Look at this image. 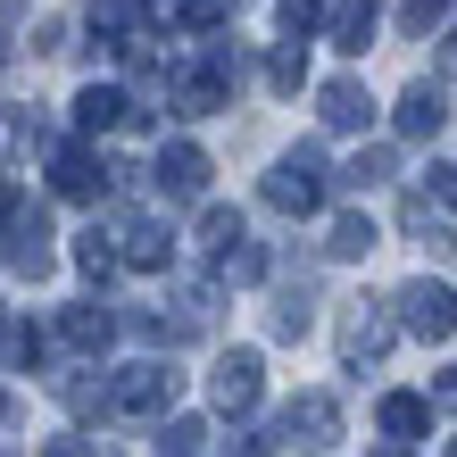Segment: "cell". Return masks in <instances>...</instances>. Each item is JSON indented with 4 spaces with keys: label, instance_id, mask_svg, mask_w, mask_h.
Masks as SVG:
<instances>
[{
    "label": "cell",
    "instance_id": "5",
    "mask_svg": "<svg viewBox=\"0 0 457 457\" xmlns=\"http://www.w3.org/2000/svg\"><path fill=\"white\" fill-rule=\"evenodd\" d=\"M391 341H399V316L391 308H374V300H358L341 316V366L349 374H366V366H383L391 358Z\"/></svg>",
    "mask_w": 457,
    "mask_h": 457
},
{
    "label": "cell",
    "instance_id": "9",
    "mask_svg": "<svg viewBox=\"0 0 457 457\" xmlns=\"http://www.w3.org/2000/svg\"><path fill=\"white\" fill-rule=\"evenodd\" d=\"M150 183H158L167 200H208V150L167 142V150H158V167H150Z\"/></svg>",
    "mask_w": 457,
    "mask_h": 457
},
{
    "label": "cell",
    "instance_id": "35",
    "mask_svg": "<svg viewBox=\"0 0 457 457\" xmlns=\"http://www.w3.org/2000/svg\"><path fill=\"white\" fill-rule=\"evenodd\" d=\"M449 457H457V433H449Z\"/></svg>",
    "mask_w": 457,
    "mask_h": 457
},
{
    "label": "cell",
    "instance_id": "30",
    "mask_svg": "<svg viewBox=\"0 0 457 457\" xmlns=\"http://www.w3.org/2000/svg\"><path fill=\"white\" fill-rule=\"evenodd\" d=\"M433 200H441V208H457V158H449V167H433Z\"/></svg>",
    "mask_w": 457,
    "mask_h": 457
},
{
    "label": "cell",
    "instance_id": "6",
    "mask_svg": "<svg viewBox=\"0 0 457 457\" xmlns=\"http://www.w3.org/2000/svg\"><path fill=\"white\" fill-rule=\"evenodd\" d=\"M275 433L291 449H308V457H325L341 441V408H333V391H300V399H283V416H275Z\"/></svg>",
    "mask_w": 457,
    "mask_h": 457
},
{
    "label": "cell",
    "instance_id": "18",
    "mask_svg": "<svg viewBox=\"0 0 457 457\" xmlns=\"http://www.w3.org/2000/svg\"><path fill=\"white\" fill-rule=\"evenodd\" d=\"M374 241H383V233H374V217H358V208H349V217H333V233H325V250H333V258H366Z\"/></svg>",
    "mask_w": 457,
    "mask_h": 457
},
{
    "label": "cell",
    "instance_id": "24",
    "mask_svg": "<svg viewBox=\"0 0 457 457\" xmlns=\"http://www.w3.org/2000/svg\"><path fill=\"white\" fill-rule=\"evenodd\" d=\"M59 399L75 416H100V408H109V383H92V366H75V374H59Z\"/></svg>",
    "mask_w": 457,
    "mask_h": 457
},
{
    "label": "cell",
    "instance_id": "12",
    "mask_svg": "<svg viewBox=\"0 0 457 457\" xmlns=\"http://www.w3.org/2000/svg\"><path fill=\"white\" fill-rule=\"evenodd\" d=\"M374 25H383V17H374V0H341V9L325 17V34H333L341 59H366V50H374Z\"/></svg>",
    "mask_w": 457,
    "mask_h": 457
},
{
    "label": "cell",
    "instance_id": "29",
    "mask_svg": "<svg viewBox=\"0 0 457 457\" xmlns=\"http://www.w3.org/2000/svg\"><path fill=\"white\" fill-rule=\"evenodd\" d=\"M316 25H325V0H283V34H316Z\"/></svg>",
    "mask_w": 457,
    "mask_h": 457
},
{
    "label": "cell",
    "instance_id": "10",
    "mask_svg": "<svg viewBox=\"0 0 457 457\" xmlns=\"http://www.w3.org/2000/svg\"><path fill=\"white\" fill-rule=\"evenodd\" d=\"M75 125H84V133L142 125V100H133V92H117V84H84V92H75Z\"/></svg>",
    "mask_w": 457,
    "mask_h": 457
},
{
    "label": "cell",
    "instance_id": "1",
    "mask_svg": "<svg viewBox=\"0 0 457 457\" xmlns=\"http://www.w3.org/2000/svg\"><path fill=\"white\" fill-rule=\"evenodd\" d=\"M175 391H183V374L167 358H142V366H125L117 383H109V416H167Z\"/></svg>",
    "mask_w": 457,
    "mask_h": 457
},
{
    "label": "cell",
    "instance_id": "19",
    "mask_svg": "<svg viewBox=\"0 0 457 457\" xmlns=\"http://www.w3.org/2000/svg\"><path fill=\"white\" fill-rule=\"evenodd\" d=\"M266 84H275V92H300L308 84V42L300 34H283V50L266 59Z\"/></svg>",
    "mask_w": 457,
    "mask_h": 457
},
{
    "label": "cell",
    "instance_id": "8",
    "mask_svg": "<svg viewBox=\"0 0 457 457\" xmlns=\"http://www.w3.org/2000/svg\"><path fill=\"white\" fill-rule=\"evenodd\" d=\"M109 241H117V258H125V266H142V275H158V266L175 258V233L158 225V217H117Z\"/></svg>",
    "mask_w": 457,
    "mask_h": 457
},
{
    "label": "cell",
    "instance_id": "4",
    "mask_svg": "<svg viewBox=\"0 0 457 457\" xmlns=\"http://www.w3.org/2000/svg\"><path fill=\"white\" fill-rule=\"evenodd\" d=\"M266 208H275V217H316V208H325V158L291 150L283 167L266 175Z\"/></svg>",
    "mask_w": 457,
    "mask_h": 457
},
{
    "label": "cell",
    "instance_id": "15",
    "mask_svg": "<svg viewBox=\"0 0 457 457\" xmlns=\"http://www.w3.org/2000/svg\"><path fill=\"white\" fill-rule=\"evenodd\" d=\"M374 424H383L391 441H416L424 424H433V399H424V391H391L383 408H374Z\"/></svg>",
    "mask_w": 457,
    "mask_h": 457
},
{
    "label": "cell",
    "instance_id": "34",
    "mask_svg": "<svg viewBox=\"0 0 457 457\" xmlns=\"http://www.w3.org/2000/svg\"><path fill=\"white\" fill-rule=\"evenodd\" d=\"M9 416H17V399H9V391H0V424H9Z\"/></svg>",
    "mask_w": 457,
    "mask_h": 457
},
{
    "label": "cell",
    "instance_id": "33",
    "mask_svg": "<svg viewBox=\"0 0 457 457\" xmlns=\"http://www.w3.org/2000/svg\"><path fill=\"white\" fill-rule=\"evenodd\" d=\"M374 457H416V449H408V441H391V449H374Z\"/></svg>",
    "mask_w": 457,
    "mask_h": 457
},
{
    "label": "cell",
    "instance_id": "31",
    "mask_svg": "<svg viewBox=\"0 0 457 457\" xmlns=\"http://www.w3.org/2000/svg\"><path fill=\"white\" fill-rule=\"evenodd\" d=\"M42 457H109V449H100V441H50Z\"/></svg>",
    "mask_w": 457,
    "mask_h": 457
},
{
    "label": "cell",
    "instance_id": "28",
    "mask_svg": "<svg viewBox=\"0 0 457 457\" xmlns=\"http://www.w3.org/2000/svg\"><path fill=\"white\" fill-rule=\"evenodd\" d=\"M200 241H208V250H233V241H241V217H233V208H200Z\"/></svg>",
    "mask_w": 457,
    "mask_h": 457
},
{
    "label": "cell",
    "instance_id": "21",
    "mask_svg": "<svg viewBox=\"0 0 457 457\" xmlns=\"http://www.w3.org/2000/svg\"><path fill=\"white\" fill-rule=\"evenodd\" d=\"M308 316H316V291H308V283L275 291V333H283V341H300V333H308Z\"/></svg>",
    "mask_w": 457,
    "mask_h": 457
},
{
    "label": "cell",
    "instance_id": "11",
    "mask_svg": "<svg viewBox=\"0 0 457 457\" xmlns=\"http://www.w3.org/2000/svg\"><path fill=\"white\" fill-rule=\"evenodd\" d=\"M316 117H325L333 133H366V125H374V92L341 75V84H325V92H316Z\"/></svg>",
    "mask_w": 457,
    "mask_h": 457
},
{
    "label": "cell",
    "instance_id": "7",
    "mask_svg": "<svg viewBox=\"0 0 457 457\" xmlns=\"http://www.w3.org/2000/svg\"><path fill=\"white\" fill-rule=\"evenodd\" d=\"M208 391H217V408H225V416H250L258 399H266V366H258V349H225L217 374H208Z\"/></svg>",
    "mask_w": 457,
    "mask_h": 457
},
{
    "label": "cell",
    "instance_id": "14",
    "mask_svg": "<svg viewBox=\"0 0 457 457\" xmlns=\"http://www.w3.org/2000/svg\"><path fill=\"white\" fill-rule=\"evenodd\" d=\"M59 333H67L75 349H84V358H100V349L117 341V316H109V308H92V300H75V308L59 316Z\"/></svg>",
    "mask_w": 457,
    "mask_h": 457
},
{
    "label": "cell",
    "instance_id": "20",
    "mask_svg": "<svg viewBox=\"0 0 457 457\" xmlns=\"http://www.w3.org/2000/svg\"><path fill=\"white\" fill-rule=\"evenodd\" d=\"M391 175H399L391 150H358V158L341 167V192H374V183H391Z\"/></svg>",
    "mask_w": 457,
    "mask_h": 457
},
{
    "label": "cell",
    "instance_id": "26",
    "mask_svg": "<svg viewBox=\"0 0 457 457\" xmlns=\"http://www.w3.org/2000/svg\"><path fill=\"white\" fill-rule=\"evenodd\" d=\"M399 225H408L424 250H449V225H441V208H433V200H408V208H399Z\"/></svg>",
    "mask_w": 457,
    "mask_h": 457
},
{
    "label": "cell",
    "instance_id": "16",
    "mask_svg": "<svg viewBox=\"0 0 457 457\" xmlns=\"http://www.w3.org/2000/svg\"><path fill=\"white\" fill-rule=\"evenodd\" d=\"M133 17H142V0H84V25L100 34V50H125L133 42Z\"/></svg>",
    "mask_w": 457,
    "mask_h": 457
},
{
    "label": "cell",
    "instance_id": "13",
    "mask_svg": "<svg viewBox=\"0 0 457 457\" xmlns=\"http://www.w3.org/2000/svg\"><path fill=\"white\" fill-rule=\"evenodd\" d=\"M441 125H449L441 84H408V92H399V133H408V142H433Z\"/></svg>",
    "mask_w": 457,
    "mask_h": 457
},
{
    "label": "cell",
    "instance_id": "22",
    "mask_svg": "<svg viewBox=\"0 0 457 457\" xmlns=\"http://www.w3.org/2000/svg\"><path fill=\"white\" fill-rule=\"evenodd\" d=\"M217 275H225V283H266V250H258L250 233H241L233 250H217Z\"/></svg>",
    "mask_w": 457,
    "mask_h": 457
},
{
    "label": "cell",
    "instance_id": "25",
    "mask_svg": "<svg viewBox=\"0 0 457 457\" xmlns=\"http://www.w3.org/2000/svg\"><path fill=\"white\" fill-rule=\"evenodd\" d=\"M200 449H208V424H200V416L158 424V457H200Z\"/></svg>",
    "mask_w": 457,
    "mask_h": 457
},
{
    "label": "cell",
    "instance_id": "2",
    "mask_svg": "<svg viewBox=\"0 0 457 457\" xmlns=\"http://www.w3.org/2000/svg\"><path fill=\"white\" fill-rule=\"evenodd\" d=\"M0 233H9V266L42 283V275H50V217H42L25 192H0Z\"/></svg>",
    "mask_w": 457,
    "mask_h": 457
},
{
    "label": "cell",
    "instance_id": "3",
    "mask_svg": "<svg viewBox=\"0 0 457 457\" xmlns=\"http://www.w3.org/2000/svg\"><path fill=\"white\" fill-rule=\"evenodd\" d=\"M391 316H399V333H416V341H449V333H457V291L433 283V275H416V283L391 300Z\"/></svg>",
    "mask_w": 457,
    "mask_h": 457
},
{
    "label": "cell",
    "instance_id": "17",
    "mask_svg": "<svg viewBox=\"0 0 457 457\" xmlns=\"http://www.w3.org/2000/svg\"><path fill=\"white\" fill-rule=\"evenodd\" d=\"M50 192H59V200H92V192H100L92 150H59V158H50Z\"/></svg>",
    "mask_w": 457,
    "mask_h": 457
},
{
    "label": "cell",
    "instance_id": "27",
    "mask_svg": "<svg viewBox=\"0 0 457 457\" xmlns=\"http://www.w3.org/2000/svg\"><path fill=\"white\" fill-rule=\"evenodd\" d=\"M449 9L457 0H408V9H399V34H433V25H449Z\"/></svg>",
    "mask_w": 457,
    "mask_h": 457
},
{
    "label": "cell",
    "instance_id": "23",
    "mask_svg": "<svg viewBox=\"0 0 457 457\" xmlns=\"http://www.w3.org/2000/svg\"><path fill=\"white\" fill-rule=\"evenodd\" d=\"M75 266H84V275H92V283H109V275H117V266H125V258H117V241H109V233H100V225H92L84 241H75Z\"/></svg>",
    "mask_w": 457,
    "mask_h": 457
},
{
    "label": "cell",
    "instance_id": "32",
    "mask_svg": "<svg viewBox=\"0 0 457 457\" xmlns=\"http://www.w3.org/2000/svg\"><path fill=\"white\" fill-rule=\"evenodd\" d=\"M441 75H457V25L441 34Z\"/></svg>",
    "mask_w": 457,
    "mask_h": 457
}]
</instances>
